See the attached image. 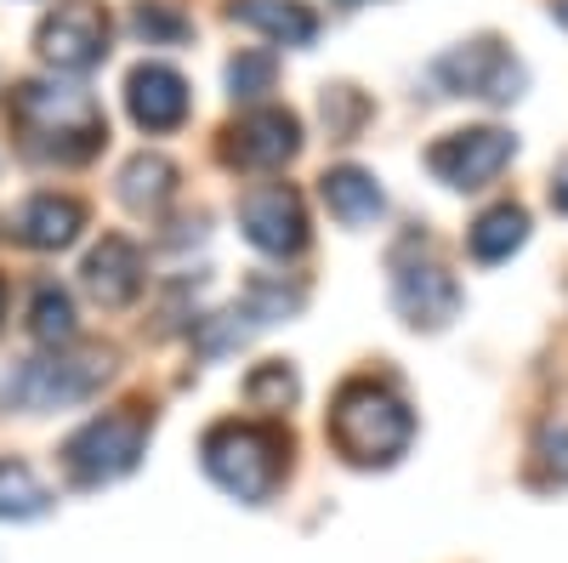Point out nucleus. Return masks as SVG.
<instances>
[{
	"label": "nucleus",
	"instance_id": "f257e3e1",
	"mask_svg": "<svg viewBox=\"0 0 568 563\" xmlns=\"http://www.w3.org/2000/svg\"><path fill=\"white\" fill-rule=\"evenodd\" d=\"M12 125L23 131V149L58 165H85L109 143V120L98 109V98L80 86H45L29 80L12 91Z\"/></svg>",
	"mask_w": 568,
	"mask_h": 563
},
{
	"label": "nucleus",
	"instance_id": "f03ea898",
	"mask_svg": "<svg viewBox=\"0 0 568 563\" xmlns=\"http://www.w3.org/2000/svg\"><path fill=\"white\" fill-rule=\"evenodd\" d=\"M409 439H415L409 404L398 399V388L375 382V375L347 382L329 404V444L353 466H393L409 450Z\"/></svg>",
	"mask_w": 568,
	"mask_h": 563
},
{
	"label": "nucleus",
	"instance_id": "7ed1b4c3",
	"mask_svg": "<svg viewBox=\"0 0 568 563\" xmlns=\"http://www.w3.org/2000/svg\"><path fill=\"white\" fill-rule=\"evenodd\" d=\"M205 473L245 506L273 501V490L291 473V433L278 421H216L200 444Z\"/></svg>",
	"mask_w": 568,
	"mask_h": 563
},
{
	"label": "nucleus",
	"instance_id": "20e7f679",
	"mask_svg": "<svg viewBox=\"0 0 568 563\" xmlns=\"http://www.w3.org/2000/svg\"><path fill=\"white\" fill-rule=\"evenodd\" d=\"M149 428H154V421L142 415V404H125V410H109V415H98V421H85V428L63 444L69 479H74L80 490H98V484L125 479L131 466L142 461Z\"/></svg>",
	"mask_w": 568,
	"mask_h": 563
},
{
	"label": "nucleus",
	"instance_id": "39448f33",
	"mask_svg": "<svg viewBox=\"0 0 568 563\" xmlns=\"http://www.w3.org/2000/svg\"><path fill=\"white\" fill-rule=\"evenodd\" d=\"M114 359L103 348H80V353H45V359H29L12 382H7V399L23 404V410H63V404H80L91 399L103 382H109Z\"/></svg>",
	"mask_w": 568,
	"mask_h": 563
},
{
	"label": "nucleus",
	"instance_id": "423d86ee",
	"mask_svg": "<svg viewBox=\"0 0 568 563\" xmlns=\"http://www.w3.org/2000/svg\"><path fill=\"white\" fill-rule=\"evenodd\" d=\"M393 308L404 324L415 331H444V324L460 313V285L455 273L438 257H420V240L393 245Z\"/></svg>",
	"mask_w": 568,
	"mask_h": 563
},
{
	"label": "nucleus",
	"instance_id": "0eeeda50",
	"mask_svg": "<svg viewBox=\"0 0 568 563\" xmlns=\"http://www.w3.org/2000/svg\"><path fill=\"white\" fill-rule=\"evenodd\" d=\"M433 80L455 98H478V103H511L524 98V63H517L500 40H466L455 52L433 63Z\"/></svg>",
	"mask_w": 568,
	"mask_h": 563
},
{
	"label": "nucleus",
	"instance_id": "6e6552de",
	"mask_svg": "<svg viewBox=\"0 0 568 563\" xmlns=\"http://www.w3.org/2000/svg\"><path fill=\"white\" fill-rule=\"evenodd\" d=\"M517 154L511 131L500 125H471V131H449L438 137L433 149H426V171H433L444 188H460V194H478V188H489L506 160Z\"/></svg>",
	"mask_w": 568,
	"mask_h": 563
},
{
	"label": "nucleus",
	"instance_id": "1a4fd4ad",
	"mask_svg": "<svg viewBox=\"0 0 568 563\" xmlns=\"http://www.w3.org/2000/svg\"><path fill=\"white\" fill-rule=\"evenodd\" d=\"M34 40H40V58L52 69L85 74L109 52V12L98 7V0H58V12H45Z\"/></svg>",
	"mask_w": 568,
	"mask_h": 563
},
{
	"label": "nucleus",
	"instance_id": "9d476101",
	"mask_svg": "<svg viewBox=\"0 0 568 563\" xmlns=\"http://www.w3.org/2000/svg\"><path fill=\"white\" fill-rule=\"evenodd\" d=\"M240 228L262 257H296L307 245V205L291 182H256L240 194Z\"/></svg>",
	"mask_w": 568,
	"mask_h": 563
},
{
	"label": "nucleus",
	"instance_id": "9b49d317",
	"mask_svg": "<svg viewBox=\"0 0 568 563\" xmlns=\"http://www.w3.org/2000/svg\"><path fill=\"white\" fill-rule=\"evenodd\" d=\"M302 149V120L291 109H251L227 125V143H222V160L240 165V171H284Z\"/></svg>",
	"mask_w": 568,
	"mask_h": 563
},
{
	"label": "nucleus",
	"instance_id": "f8f14e48",
	"mask_svg": "<svg viewBox=\"0 0 568 563\" xmlns=\"http://www.w3.org/2000/svg\"><path fill=\"white\" fill-rule=\"evenodd\" d=\"M125 109L142 131H176L187 120V80L165 63H136L125 80Z\"/></svg>",
	"mask_w": 568,
	"mask_h": 563
},
{
	"label": "nucleus",
	"instance_id": "ddd939ff",
	"mask_svg": "<svg viewBox=\"0 0 568 563\" xmlns=\"http://www.w3.org/2000/svg\"><path fill=\"white\" fill-rule=\"evenodd\" d=\"M85 291L98 296L103 308H125L142 291V251L125 240V233H109V240L85 257Z\"/></svg>",
	"mask_w": 568,
	"mask_h": 563
},
{
	"label": "nucleus",
	"instance_id": "4468645a",
	"mask_svg": "<svg viewBox=\"0 0 568 563\" xmlns=\"http://www.w3.org/2000/svg\"><path fill=\"white\" fill-rule=\"evenodd\" d=\"M318 194H324L329 217H336L342 228H369L375 217L387 211L382 182H375L364 165H336V171H324V177H318Z\"/></svg>",
	"mask_w": 568,
	"mask_h": 563
},
{
	"label": "nucleus",
	"instance_id": "2eb2a0df",
	"mask_svg": "<svg viewBox=\"0 0 568 563\" xmlns=\"http://www.w3.org/2000/svg\"><path fill=\"white\" fill-rule=\"evenodd\" d=\"M85 228V205L69 200V194H34L23 211H18V240L34 245V251H63L80 240Z\"/></svg>",
	"mask_w": 568,
	"mask_h": 563
},
{
	"label": "nucleus",
	"instance_id": "dca6fc26",
	"mask_svg": "<svg viewBox=\"0 0 568 563\" xmlns=\"http://www.w3.org/2000/svg\"><path fill=\"white\" fill-rule=\"evenodd\" d=\"M233 23H245L278 46H307L318 34V12L307 0H233Z\"/></svg>",
	"mask_w": 568,
	"mask_h": 563
},
{
	"label": "nucleus",
	"instance_id": "f3484780",
	"mask_svg": "<svg viewBox=\"0 0 568 563\" xmlns=\"http://www.w3.org/2000/svg\"><path fill=\"white\" fill-rule=\"evenodd\" d=\"M524 240H529V211H524V205H489L478 222L466 228V257L484 262V268H495V262H506Z\"/></svg>",
	"mask_w": 568,
	"mask_h": 563
},
{
	"label": "nucleus",
	"instance_id": "a211bd4d",
	"mask_svg": "<svg viewBox=\"0 0 568 563\" xmlns=\"http://www.w3.org/2000/svg\"><path fill=\"white\" fill-rule=\"evenodd\" d=\"M171 194H176V165L160 160V154H136V160L120 171V200H125L131 211H160Z\"/></svg>",
	"mask_w": 568,
	"mask_h": 563
},
{
	"label": "nucleus",
	"instance_id": "6ab92c4d",
	"mask_svg": "<svg viewBox=\"0 0 568 563\" xmlns=\"http://www.w3.org/2000/svg\"><path fill=\"white\" fill-rule=\"evenodd\" d=\"M29 331L45 342V348H69L74 342V302L58 279H40L34 285V308H29Z\"/></svg>",
	"mask_w": 568,
	"mask_h": 563
},
{
	"label": "nucleus",
	"instance_id": "aec40b11",
	"mask_svg": "<svg viewBox=\"0 0 568 563\" xmlns=\"http://www.w3.org/2000/svg\"><path fill=\"white\" fill-rule=\"evenodd\" d=\"M52 506V490L34 479V466L0 461V519H40Z\"/></svg>",
	"mask_w": 568,
	"mask_h": 563
},
{
	"label": "nucleus",
	"instance_id": "412c9836",
	"mask_svg": "<svg viewBox=\"0 0 568 563\" xmlns=\"http://www.w3.org/2000/svg\"><path fill=\"white\" fill-rule=\"evenodd\" d=\"M296 393H302V382H296V370L291 364H256L251 375H245V399L256 404V410H291L296 404Z\"/></svg>",
	"mask_w": 568,
	"mask_h": 563
},
{
	"label": "nucleus",
	"instance_id": "4be33fe9",
	"mask_svg": "<svg viewBox=\"0 0 568 563\" xmlns=\"http://www.w3.org/2000/svg\"><path fill=\"white\" fill-rule=\"evenodd\" d=\"M227 86H233V98L240 103H256L273 91V52H240L227 63Z\"/></svg>",
	"mask_w": 568,
	"mask_h": 563
},
{
	"label": "nucleus",
	"instance_id": "5701e85b",
	"mask_svg": "<svg viewBox=\"0 0 568 563\" xmlns=\"http://www.w3.org/2000/svg\"><path fill=\"white\" fill-rule=\"evenodd\" d=\"M136 34L142 40H187V18H176L160 0H142L136 7Z\"/></svg>",
	"mask_w": 568,
	"mask_h": 563
},
{
	"label": "nucleus",
	"instance_id": "b1692460",
	"mask_svg": "<svg viewBox=\"0 0 568 563\" xmlns=\"http://www.w3.org/2000/svg\"><path fill=\"white\" fill-rule=\"evenodd\" d=\"M358 114H364V103L353 98V86H336V91H324V125L336 131V137H347Z\"/></svg>",
	"mask_w": 568,
	"mask_h": 563
},
{
	"label": "nucleus",
	"instance_id": "393cba45",
	"mask_svg": "<svg viewBox=\"0 0 568 563\" xmlns=\"http://www.w3.org/2000/svg\"><path fill=\"white\" fill-rule=\"evenodd\" d=\"M540 473L551 484H568V428H546V439H540Z\"/></svg>",
	"mask_w": 568,
	"mask_h": 563
},
{
	"label": "nucleus",
	"instance_id": "a878e982",
	"mask_svg": "<svg viewBox=\"0 0 568 563\" xmlns=\"http://www.w3.org/2000/svg\"><path fill=\"white\" fill-rule=\"evenodd\" d=\"M551 211H557V217H568V160L551 171Z\"/></svg>",
	"mask_w": 568,
	"mask_h": 563
},
{
	"label": "nucleus",
	"instance_id": "bb28decb",
	"mask_svg": "<svg viewBox=\"0 0 568 563\" xmlns=\"http://www.w3.org/2000/svg\"><path fill=\"white\" fill-rule=\"evenodd\" d=\"M551 18H557V23L568 29V0H551Z\"/></svg>",
	"mask_w": 568,
	"mask_h": 563
},
{
	"label": "nucleus",
	"instance_id": "cd10ccee",
	"mask_svg": "<svg viewBox=\"0 0 568 563\" xmlns=\"http://www.w3.org/2000/svg\"><path fill=\"white\" fill-rule=\"evenodd\" d=\"M0 319H7V279H0Z\"/></svg>",
	"mask_w": 568,
	"mask_h": 563
},
{
	"label": "nucleus",
	"instance_id": "c85d7f7f",
	"mask_svg": "<svg viewBox=\"0 0 568 563\" xmlns=\"http://www.w3.org/2000/svg\"><path fill=\"white\" fill-rule=\"evenodd\" d=\"M342 7H364V0H342Z\"/></svg>",
	"mask_w": 568,
	"mask_h": 563
}]
</instances>
